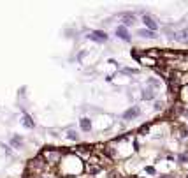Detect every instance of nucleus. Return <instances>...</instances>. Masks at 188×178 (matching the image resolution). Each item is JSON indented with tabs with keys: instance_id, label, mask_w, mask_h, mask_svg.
Instances as JSON below:
<instances>
[{
	"instance_id": "1",
	"label": "nucleus",
	"mask_w": 188,
	"mask_h": 178,
	"mask_svg": "<svg viewBox=\"0 0 188 178\" xmlns=\"http://www.w3.org/2000/svg\"><path fill=\"white\" fill-rule=\"evenodd\" d=\"M88 37L91 41H97V43H106V41H107V34L102 32V30H95V32H91Z\"/></svg>"
},
{
	"instance_id": "2",
	"label": "nucleus",
	"mask_w": 188,
	"mask_h": 178,
	"mask_svg": "<svg viewBox=\"0 0 188 178\" xmlns=\"http://www.w3.org/2000/svg\"><path fill=\"white\" fill-rule=\"evenodd\" d=\"M142 21H144V25L148 27L151 32H155V30L158 28V23L155 21V18H151V16H148V14H144V16H142Z\"/></svg>"
},
{
	"instance_id": "3",
	"label": "nucleus",
	"mask_w": 188,
	"mask_h": 178,
	"mask_svg": "<svg viewBox=\"0 0 188 178\" xmlns=\"http://www.w3.org/2000/svg\"><path fill=\"white\" fill-rule=\"evenodd\" d=\"M116 35L120 37V39H123V41H130V34H128V30L125 28V25H120L118 28H116Z\"/></svg>"
},
{
	"instance_id": "4",
	"label": "nucleus",
	"mask_w": 188,
	"mask_h": 178,
	"mask_svg": "<svg viewBox=\"0 0 188 178\" xmlns=\"http://www.w3.org/2000/svg\"><path fill=\"white\" fill-rule=\"evenodd\" d=\"M137 115H139V108L134 106V108H130V109H127V111L123 113V118H125V120H132V118L137 117Z\"/></svg>"
},
{
	"instance_id": "5",
	"label": "nucleus",
	"mask_w": 188,
	"mask_h": 178,
	"mask_svg": "<svg viewBox=\"0 0 188 178\" xmlns=\"http://www.w3.org/2000/svg\"><path fill=\"white\" fill-rule=\"evenodd\" d=\"M23 125H25V127H28V129H34V122H32V118H30L28 117V115H23Z\"/></svg>"
},
{
	"instance_id": "6",
	"label": "nucleus",
	"mask_w": 188,
	"mask_h": 178,
	"mask_svg": "<svg viewBox=\"0 0 188 178\" xmlns=\"http://www.w3.org/2000/svg\"><path fill=\"white\" fill-rule=\"evenodd\" d=\"M139 35L141 37H146V39H153L155 37V32H151V30H139Z\"/></svg>"
},
{
	"instance_id": "7",
	"label": "nucleus",
	"mask_w": 188,
	"mask_h": 178,
	"mask_svg": "<svg viewBox=\"0 0 188 178\" xmlns=\"http://www.w3.org/2000/svg\"><path fill=\"white\" fill-rule=\"evenodd\" d=\"M81 129L83 131H91V122L88 118H83L81 120Z\"/></svg>"
},
{
	"instance_id": "8",
	"label": "nucleus",
	"mask_w": 188,
	"mask_h": 178,
	"mask_svg": "<svg viewBox=\"0 0 188 178\" xmlns=\"http://www.w3.org/2000/svg\"><path fill=\"white\" fill-rule=\"evenodd\" d=\"M123 18H125V25H134V18H135L134 14H130V13H127V14H125Z\"/></svg>"
},
{
	"instance_id": "9",
	"label": "nucleus",
	"mask_w": 188,
	"mask_h": 178,
	"mask_svg": "<svg viewBox=\"0 0 188 178\" xmlns=\"http://www.w3.org/2000/svg\"><path fill=\"white\" fill-rule=\"evenodd\" d=\"M11 143L14 145V146H21V143H23V139L19 138V136H14V138L11 139Z\"/></svg>"
},
{
	"instance_id": "10",
	"label": "nucleus",
	"mask_w": 188,
	"mask_h": 178,
	"mask_svg": "<svg viewBox=\"0 0 188 178\" xmlns=\"http://www.w3.org/2000/svg\"><path fill=\"white\" fill-rule=\"evenodd\" d=\"M67 138H70V139H74V141H77V134H76L74 131H69V134H67Z\"/></svg>"
},
{
	"instance_id": "11",
	"label": "nucleus",
	"mask_w": 188,
	"mask_h": 178,
	"mask_svg": "<svg viewBox=\"0 0 188 178\" xmlns=\"http://www.w3.org/2000/svg\"><path fill=\"white\" fill-rule=\"evenodd\" d=\"M181 35H183V39H185V41H188V27L181 30Z\"/></svg>"
},
{
	"instance_id": "12",
	"label": "nucleus",
	"mask_w": 188,
	"mask_h": 178,
	"mask_svg": "<svg viewBox=\"0 0 188 178\" xmlns=\"http://www.w3.org/2000/svg\"><path fill=\"white\" fill-rule=\"evenodd\" d=\"M148 129H150V125H142V127H141V134H146V132H148Z\"/></svg>"
},
{
	"instance_id": "13",
	"label": "nucleus",
	"mask_w": 188,
	"mask_h": 178,
	"mask_svg": "<svg viewBox=\"0 0 188 178\" xmlns=\"http://www.w3.org/2000/svg\"><path fill=\"white\" fill-rule=\"evenodd\" d=\"M146 173H150V175H155V169H153L151 166H148V167H146Z\"/></svg>"
}]
</instances>
